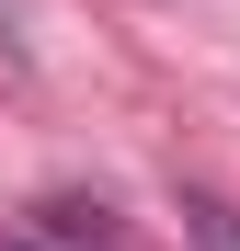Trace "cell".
Returning <instances> with one entry per match:
<instances>
[{
    "label": "cell",
    "mask_w": 240,
    "mask_h": 251,
    "mask_svg": "<svg viewBox=\"0 0 240 251\" xmlns=\"http://www.w3.org/2000/svg\"><path fill=\"white\" fill-rule=\"evenodd\" d=\"M194 251H240V217H194Z\"/></svg>",
    "instance_id": "1"
},
{
    "label": "cell",
    "mask_w": 240,
    "mask_h": 251,
    "mask_svg": "<svg viewBox=\"0 0 240 251\" xmlns=\"http://www.w3.org/2000/svg\"><path fill=\"white\" fill-rule=\"evenodd\" d=\"M0 46H23V23H12V12H0Z\"/></svg>",
    "instance_id": "2"
},
{
    "label": "cell",
    "mask_w": 240,
    "mask_h": 251,
    "mask_svg": "<svg viewBox=\"0 0 240 251\" xmlns=\"http://www.w3.org/2000/svg\"><path fill=\"white\" fill-rule=\"evenodd\" d=\"M0 251H23V240H0Z\"/></svg>",
    "instance_id": "3"
}]
</instances>
